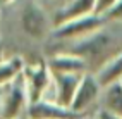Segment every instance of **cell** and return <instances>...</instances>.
<instances>
[{
	"instance_id": "cell-1",
	"label": "cell",
	"mask_w": 122,
	"mask_h": 119,
	"mask_svg": "<svg viewBox=\"0 0 122 119\" xmlns=\"http://www.w3.org/2000/svg\"><path fill=\"white\" fill-rule=\"evenodd\" d=\"M57 54H71L83 59L88 73L96 74L103 66L122 54V22L107 21V24L95 33L71 42V47Z\"/></svg>"
},
{
	"instance_id": "cell-2",
	"label": "cell",
	"mask_w": 122,
	"mask_h": 119,
	"mask_svg": "<svg viewBox=\"0 0 122 119\" xmlns=\"http://www.w3.org/2000/svg\"><path fill=\"white\" fill-rule=\"evenodd\" d=\"M105 24H107V19L105 17H100L96 14H89V16L69 21L66 24L55 28L52 31V38L53 40H69V42H74V40L84 38L88 35L95 33L96 29H100Z\"/></svg>"
},
{
	"instance_id": "cell-3",
	"label": "cell",
	"mask_w": 122,
	"mask_h": 119,
	"mask_svg": "<svg viewBox=\"0 0 122 119\" xmlns=\"http://www.w3.org/2000/svg\"><path fill=\"white\" fill-rule=\"evenodd\" d=\"M29 100L24 73L19 74L12 83L4 86V98H2V119H17L21 110L26 107ZM29 107V102H28Z\"/></svg>"
},
{
	"instance_id": "cell-4",
	"label": "cell",
	"mask_w": 122,
	"mask_h": 119,
	"mask_svg": "<svg viewBox=\"0 0 122 119\" xmlns=\"http://www.w3.org/2000/svg\"><path fill=\"white\" fill-rule=\"evenodd\" d=\"M21 22L24 31L33 38H45L53 31V21H50L46 12L38 4H26L21 16Z\"/></svg>"
},
{
	"instance_id": "cell-5",
	"label": "cell",
	"mask_w": 122,
	"mask_h": 119,
	"mask_svg": "<svg viewBox=\"0 0 122 119\" xmlns=\"http://www.w3.org/2000/svg\"><path fill=\"white\" fill-rule=\"evenodd\" d=\"M24 79H26V88H28V95H29V104L43 98V93L48 88L53 79H52V73L45 62L29 66L24 71Z\"/></svg>"
},
{
	"instance_id": "cell-6",
	"label": "cell",
	"mask_w": 122,
	"mask_h": 119,
	"mask_svg": "<svg viewBox=\"0 0 122 119\" xmlns=\"http://www.w3.org/2000/svg\"><path fill=\"white\" fill-rule=\"evenodd\" d=\"M84 74H71V73H52L53 79V88H55V98L53 102L60 107L71 109L74 97L77 93V88L83 81Z\"/></svg>"
},
{
	"instance_id": "cell-7",
	"label": "cell",
	"mask_w": 122,
	"mask_h": 119,
	"mask_svg": "<svg viewBox=\"0 0 122 119\" xmlns=\"http://www.w3.org/2000/svg\"><path fill=\"white\" fill-rule=\"evenodd\" d=\"M102 92H103V88L100 86L96 76L86 73L83 76V81H81L79 88H77V93H76L74 102H72V105H71V110H74L76 114L83 116V112H86L95 102L100 100Z\"/></svg>"
},
{
	"instance_id": "cell-8",
	"label": "cell",
	"mask_w": 122,
	"mask_h": 119,
	"mask_svg": "<svg viewBox=\"0 0 122 119\" xmlns=\"http://www.w3.org/2000/svg\"><path fill=\"white\" fill-rule=\"evenodd\" d=\"M29 119H83V116L76 114L74 110L60 107L52 100H38L35 104H29L28 107Z\"/></svg>"
},
{
	"instance_id": "cell-9",
	"label": "cell",
	"mask_w": 122,
	"mask_h": 119,
	"mask_svg": "<svg viewBox=\"0 0 122 119\" xmlns=\"http://www.w3.org/2000/svg\"><path fill=\"white\" fill-rule=\"evenodd\" d=\"M89 14H95V2L93 0H77V2L66 4L59 12L55 14L53 29L62 26V24H66V22H69V21L84 17V16H89Z\"/></svg>"
},
{
	"instance_id": "cell-10",
	"label": "cell",
	"mask_w": 122,
	"mask_h": 119,
	"mask_svg": "<svg viewBox=\"0 0 122 119\" xmlns=\"http://www.w3.org/2000/svg\"><path fill=\"white\" fill-rule=\"evenodd\" d=\"M50 73H71V74H86L88 67L83 59L71 54H55L46 60Z\"/></svg>"
},
{
	"instance_id": "cell-11",
	"label": "cell",
	"mask_w": 122,
	"mask_h": 119,
	"mask_svg": "<svg viewBox=\"0 0 122 119\" xmlns=\"http://www.w3.org/2000/svg\"><path fill=\"white\" fill-rule=\"evenodd\" d=\"M100 110L122 117V81L103 88L100 97Z\"/></svg>"
},
{
	"instance_id": "cell-12",
	"label": "cell",
	"mask_w": 122,
	"mask_h": 119,
	"mask_svg": "<svg viewBox=\"0 0 122 119\" xmlns=\"http://www.w3.org/2000/svg\"><path fill=\"white\" fill-rule=\"evenodd\" d=\"M95 76L102 88H107L113 83H120L122 81V54L113 60H110L107 66H103Z\"/></svg>"
},
{
	"instance_id": "cell-13",
	"label": "cell",
	"mask_w": 122,
	"mask_h": 119,
	"mask_svg": "<svg viewBox=\"0 0 122 119\" xmlns=\"http://www.w3.org/2000/svg\"><path fill=\"white\" fill-rule=\"evenodd\" d=\"M22 69H24V60L19 55H14L7 60H2L0 62V88L7 86L19 74H22Z\"/></svg>"
},
{
	"instance_id": "cell-14",
	"label": "cell",
	"mask_w": 122,
	"mask_h": 119,
	"mask_svg": "<svg viewBox=\"0 0 122 119\" xmlns=\"http://www.w3.org/2000/svg\"><path fill=\"white\" fill-rule=\"evenodd\" d=\"M96 119H122V117H117L113 114H108V112H103V110H98V116Z\"/></svg>"
},
{
	"instance_id": "cell-15",
	"label": "cell",
	"mask_w": 122,
	"mask_h": 119,
	"mask_svg": "<svg viewBox=\"0 0 122 119\" xmlns=\"http://www.w3.org/2000/svg\"><path fill=\"white\" fill-rule=\"evenodd\" d=\"M2 98H4V86L0 88V119H2Z\"/></svg>"
},
{
	"instance_id": "cell-16",
	"label": "cell",
	"mask_w": 122,
	"mask_h": 119,
	"mask_svg": "<svg viewBox=\"0 0 122 119\" xmlns=\"http://www.w3.org/2000/svg\"><path fill=\"white\" fill-rule=\"evenodd\" d=\"M0 62H2V60H0Z\"/></svg>"
},
{
	"instance_id": "cell-17",
	"label": "cell",
	"mask_w": 122,
	"mask_h": 119,
	"mask_svg": "<svg viewBox=\"0 0 122 119\" xmlns=\"http://www.w3.org/2000/svg\"><path fill=\"white\" fill-rule=\"evenodd\" d=\"M83 119H84V117H83Z\"/></svg>"
}]
</instances>
